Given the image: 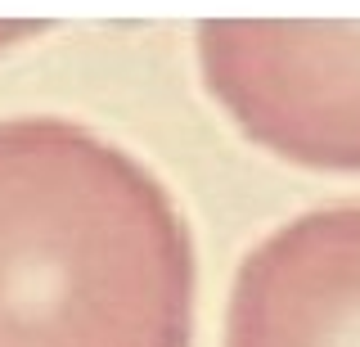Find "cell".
<instances>
[{
	"instance_id": "obj_1",
	"label": "cell",
	"mask_w": 360,
	"mask_h": 347,
	"mask_svg": "<svg viewBox=\"0 0 360 347\" xmlns=\"http://www.w3.org/2000/svg\"><path fill=\"white\" fill-rule=\"evenodd\" d=\"M162 198L54 118L0 122V347H185Z\"/></svg>"
}]
</instances>
